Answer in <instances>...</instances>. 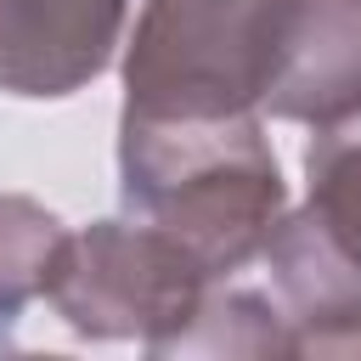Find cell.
Instances as JSON below:
<instances>
[{"mask_svg": "<svg viewBox=\"0 0 361 361\" xmlns=\"http://www.w3.org/2000/svg\"><path fill=\"white\" fill-rule=\"evenodd\" d=\"M361 107V0H276L259 113L338 124Z\"/></svg>", "mask_w": 361, "mask_h": 361, "instance_id": "obj_5", "label": "cell"}, {"mask_svg": "<svg viewBox=\"0 0 361 361\" xmlns=\"http://www.w3.org/2000/svg\"><path fill=\"white\" fill-rule=\"evenodd\" d=\"M130 0H0V90L73 96L124 45Z\"/></svg>", "mask_w": 361, "mask_h": 361, "instance_id": "obj_6", "label": "cell"}, {"mask_svg": "<svg viewBox=\"0 0 361 361\" xmlns=\"http://www.w3.org/2000/svg\"><path fill=\"white\" fill-rule=\"evenodd\" d=\"M310 197L282 214L259 248L276 305L293 327V355L361 350V107L322 124L305 152Z\"/></svg>", "mask_w": 361, "mask_h": 361, "instance_id": "obj_2", "label": "cell"}, {"mask_svg": "<svg viewBox=\"0 0 361 361\" xmlns=\"http://www.w3.org/2000/svg\"><path fill=\"white\" fill-rule=\"evenodd\" d=\"M118 197L209 276L248 265L288 209L259 113H118Z\"/></svg>", "mask_w": 361, "mask_h": 361, "instance_id": "obj_1", "label": "cell"}, {"mask_svg": "<svg viewBox=\"0 0 361 361\" xmlns=\"http://www.w3.org/2000/svg\"><path fill=\"white\" fill-rule=\"evenodd\" d=\"M62 220L17 192H0V327L23 316L28 299L45 293L56 248H62Z\"/></svg>", "mask_w": 361, "mask_h": 361, "instance_id": "obj_8", "label": "cell"}, {"mask_svg": "<svg viewBox=\"0 0 361 361\" xmlns=\"http://www.w3.org/2000/svg\"><path fill=\"white\" fill-rule=\"evenodd\" d=\"M293 355V327L276 299L248 288H203L192 322L152 355Z\"/></svg>", "mask_w": 361, "mask_h": 361, "instance_id": "obj_7", "label": "cell"}, {"mask_svg": "<svg viewBox=\"0 0 361 361\" xmlns=\"http://www.w3.org/2000/svg\"><path fill=\"white\" fill-rule=\"evenodd\" d=\"M276 0H147L124 45V113H259Z\"/></svg>", "mask_w": 361, "mask_h": 361, "instance_id": "obj_3", "label": "cell"}, {"mask_svg": "<svg viewBox=\"0 0 361 361\" xmlns=\"http://www.w3.org/2000/svg\"><path fill=\"white\" fill-rule=\"evenodd\" d=\"M214 276L147 220H90L68 231L45 282L51 310L79 338H175Z\"/></svg>", "mask_w": 361, "mask_h": 361, "instance_id": "obj_4", "label": "cell"}]
</instances>
